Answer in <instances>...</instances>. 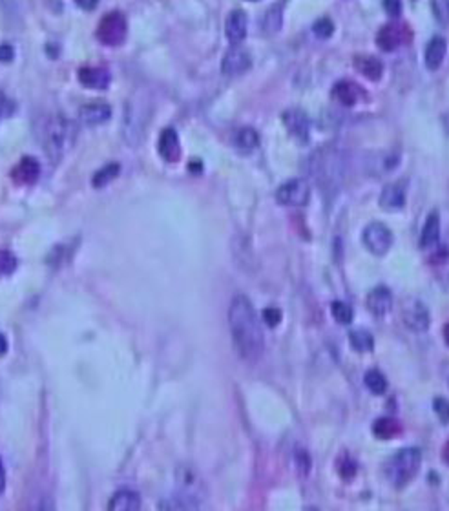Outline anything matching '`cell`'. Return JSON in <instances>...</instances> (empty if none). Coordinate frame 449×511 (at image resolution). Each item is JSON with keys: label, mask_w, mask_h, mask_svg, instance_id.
I'll return each instance as SVG.
<instances>
[{"label": "cell", "mask_w": 449, "mask_h": 511, "mask_svg": "<svg viewBox=\"0 0 449 511\" xmlns=\"http://www.w3.org/2000/svg\"><path fill=\"white\" fill-rule=\"evenodd\" d=\"M354 68L369 81H380L382 73H384V64L372 55H358L354 59Z\"/></svg>", "instance_id": "44dd1931"}, {"label": "cell", "mask_w": 449, "mask_h": 511, "mask_svg": "<svg viewBox=\"0 0 449 511\" xmlns=\"http://www.w3.org/2000/svg\"><path fill=\"white\" fill-rule=\"evenodd\" d=\"M431 9L441 24H449V0H431Z\"/></svg>", "instance_id": "836d02e7"}, {"label": "cell", "mask_w": 449, "mask_h": 511, "mask_svg": "<svg viewBox=\"0 0 449 511\" xmlns=\"http://www.w3.org/2000/svg\"><path fill=\"white\" fill-rule=\"evenodd\" d=\"M283 124L289 131H291V136H294L298 141H307L308 139V134H311V124H308V117L305 115L301 110L298 108H291L287 110L283 113Z\"/></svg>", "instance_id": "4fadbf2b"}, {"label": "cell", "mask_w": 449, "mask_h": 511, "mask_svg": "<svg viewBox=\"0 0 449 511\" xmlns=\"http://www.w3.org/2000/svg\"><path fill=\"white\" fill-rule=\"evenodd\" d=\"M283 6L285 2H278V4L271 6L267 9V13L263 15V20H261V30H263L265 35H274L282 30L283 26Z\"/></svg>", "instance_id": "d4e9b609"}, {"label": "cell", "mask_w": 449, "mask_h": 511, "mask_svg": "<svg viewBox=\"0 0 449 511\" xmlns=\"http://www.w3.org/2000/svg\"><path fill=\"white\" fill-rule=\"evenodd\" d=\"M308 174L323 192L334 194L345 177V159L340 150L327 146L308 159Z\"/></svg>", "instance_id": "7a4b0ae2"}, {"label": "cell", "mask_w": 449, "mask_h": 511, "mask_svg": "<svg viewBox=\"0 0 449 511\" xmlns=\"http://www.w3.org/2000/svg\"><path fill=\"white\" fill-rule=\"evenodd\" d=\"M17 269V258L9 250H0V278L13 274Z\"/></svg>", "instance_id": "1f68e13d"}, {"label": "cell", "mask_w": 449, "mask_h": 511, "mask_svg": "<svg viewBox=\"0 0 449 511\" xmlns=\"http://www.w3.org/2000/svg\"><path fill=\"white\" fill-rule=\"evenodd\" d=\"M11 112H13V104H11V101H9L2 91H0V119L8 117Z\"/></svg>", "instance_id": "60d3db41"}, {"label": "cell", "mask_w": 449, "mask_h": 511, "mask_svg": "<svg viewBox=\"0 0 449 511\" xmlns=\"http://www.w3.org/2000/svg\"><path fill=\"white\" fill-rule=\"evenodd\" d=\"M362 241L369 252L375 256H384L393 245V234L384 223H371L365 226Z\"/></svg>", "instance_id": "ba28073f"}, {"label": "cell", "mask_w": 449, "mask_h": 511, "mask_svg": "<svg viewBox=\"0 0 449 511\" xmlns=\"http://www.w3.org/2000/svg\"><path fill=\"white\" fill-rule=\"evenodd\" d=\"M405 205V190L404 186L398 185V183H393V185H387L380 194V207L387 212H396V210H402Z\"/></svg>", "instance_id": "ffe728a7"}, {"label": "cell", "mask_w": 449, "mask_h": 511, "mask_svg": "<svg viewBox=\"0 0 449 511\" xmlns=\"http://www.w3.org/2000/svg\"><path fill=\"white\" fill-rule=\"evenodd\" d=\"M444 339H445V344L449 345V323H445V327H444Z\"/></svg>", "instance_id": "f6af8a7d"}, {"label": "cell", "mask_w": 449, "mask_h": 511, "mask_svg": "<svg viewBox=\"0 0 449 511\" xmlns=\"http://www.w3.org/2000/svg\"><path fill=\"white\" fill-rule=\"evenodd\" d=\"M141 507V497L132 489H121L112 497L108 510L114 511H136Z\"/></svg>", "instance_id": "603a6c76"}, {"label": "cell", "mask_w": 449, "mask_h": 511, "mask_svg": "<svg viewBox=\"0 0 449 511\" xmlns=\"http://www.w3.org/2000/svg\"><path fill=\"white\" fill-rule=\"evenodd\" d=\"M247 26H249V20H247L245 11L234 9V11L228 15L227 24H225V33H227L228 41H230L232 44H240V42L245 41Z\"/></svg>", "instance_id": "e0dca14e"}, {"label": "cell", "mask_w": 449, "mask_h": 511, "mask_svg": "<svg viewBox=\"0 0 449 511\" xmlns=\"http://www.w3.org/2000/svg\"><path fill=\"white\" fill-rule=\"evenodd\" d=\"M420 464H422V453H420V449H400L395 457H391V460L387 462V479H389V482L395 488H405L417 477L418 470H420Z\"/></svg>", "instance_id": "277c9868"}, {"label": "cell", "mask_w": 449, "mask_h": 511, "mask_svg": "<svg viewBox=\"0 0 449 511\" xmlns=\"http://www.w3.org/2000/svg\"><path fill=\"white\" fill-rule=\"evenodd\" d=\"M112 117V106L103 101L99 103H90L84 104L81 110H79V121L86 127H99V124H105L108 119Z\"/></svg>", "instance_id": "7c38bea8"}, {"label": "cell", "mask_w": 449, "mask_h": 511, "mask_svg": "<svg viewBox=\"0 0 449 511\" xmlns=\"http://www.w3.org/2000/svg\"><path fill=\"white\" fill-rule=\"evenodd\" d=\"M148 106L146 101H130L128 108L124 110L123 119V136L130 145L136 146L145 136L146 121H148Z\"/></svg>", "instance_id": "5b68a950"}, {"label": "cell", "mask_w": 449, "mask_h": 511, "mask_svg": "<svg viewBox=\"0 0 449 511\" xmlns=\"http://www.w3.org/2000/svg\"><path fill=\"white\" fill-rule=\"evenodd\" d=\"M296 467L301 475H308V471H311V458L305 451H296Z\"/></svg>", "instance_id": "8d00e7d4"}, {"label": "cell", "mask_w": 449, "mask_h": 511, "mask_svg": "<svg viewBox=\"0 0 449 511\" xmlns=\"http://www.w3.org/2000/svg\"><path fill=\"white\" fill-rule=\"evenodd\" d=\"M445 53H448V42H445L444 37H435L429 41V44L426 46V53H424V63H426L427 70H438L442 66L445 59Z\"/></svg>", "instance_id": "d6986e66"}, {"label": "cell", "mask_w": 449, "mask_h": 511, "mask_svg": "<svg viewBox=\"0 0 449 511\" xmlns=\"http://www.w3.org/2000/svg\"><path fill=\"white\" fill-rule=\"evenodd\" d=\"M250 2H258V0H250Z\"/></svg>", "instance_id": "7dc6e473"}, {"label": "cell", "mask_w": 449, "mask_h": 511, "mask_svg": "<svg viewBox=\"0 0 449 511\" xmlns=\"http://www.w3.org/2000/svg\"><path fill=\"white\" fill-rule=\"evenodd\" d=\"M250 66H252V59H250V53L247 50H243L241 46L234 44L230 50L225 53L221 60V70L225 75H241V73L249 72Z\"/></svg>", "instance_id": "9c48e42d"}, {"label": "cell", "mask_w": 449, "mask_h": 511, "mask_svg": "<svg viewBox=\"0 0 449 511\" xmlns=\"http://www.w3.org/2000/svg\"><path fill=\"white\" fill-rule=\"evenodd\" d=\"M435 413L436 416H438V420L442 422V424H448L449 422V402L445 399H436L435 400Z\"/></svg>", "instance_id": "d590c367"}, {"label": "cell", "mask_w": 449, "mask_h": 511, "mask_svg": "<svg viewBox=\"0 0 449 511\" xmlns=\"http://www.w3.org/2000/svg\"><path fill=\"white\" fill-rule=\"evenodd\" d=\"M4 486H6V473H4V467L0 464V493L4 491Z\"/></svg>", "instance_id": "ee69618b"}, {"label": "cell", "mask_w": 449, "mask_h": 511, "mask_svg": "<svg viewBox=\"0 0 449 511\" xmlns=\"http://www.w3.org/2000/svg\"><path fill=\"white\" fill-rule=\"evenodd\" d=\"M6 351H8V339L4 335H0V356L6 354Z\"/></svg>", "instance_id": "7bdbcfd3"}, {"label": "cell", "mask_w": 449, "mask_h": 511, "mask_svg": "<svg viewBox=\"0 0 449 511\" xmlns=\"http://www.w3.org/2000/svg\"><path fill=\"white\" fill-rule=\"evenodd\" d=\"M444 458H445V462H449V442L445 444V448H444Z\"/></svg>", "instance_id": "bcb514c9"}, {"label": "cell", "mask_w": 449, "mask_h": 511, "mask_svg": "<svg viewBox=\"0 0 449 511\" xmlns=\"http://www.w3.org/2000/svg\"><path fill=\"white\" fill-rule=\"evenodd\" d=\"M365 385H367V389L371 391L372 394H384L387 391V380L386 376L382 375L380 371L377 369H372V371L365 373Z\"/></svg>", "instance_id": "f546056e"}, {"label": "cell", "mask_w": 449, "mask_h": 511, "mask_svg": "<svg viewBox=\"0 0 449 511\" xmlns=\"http://www.w3.org/2000/svg\"><path fill=\"white\" fill-rule=\"evenodd\" d=\"M39 176H41V164L35 157H30V155L20 159L11 172L13 181L18 185H33L39 179Z\"/></svg>", "instance_id": "9a60e30c"}, {"label": "cell", "mask_w": 449, "mask_h": 511, "mask_svg": "<svg viewBox=\"0 0 449 511\" xmlns=\"http://www.w3.org/2000/svg\"><path fill=\"white\" fill-rule=\"evenodd\" d=\"M263 321L268 327H278L282 321V311L278 307H267L263 311Z\"/></svg>", "instance_id": "e575fe53"}, {"label": "cell", "mask_w": 449, "mask_h": 511, "mask_svg": "<svg viewBox=\"0 0 449 511\" xmlns=\"http://www.w3.org/2000/svg\"><path fill=\"white\" fill-rule=\"evenodd\" d=\"M77 77L82 86L90 88V90H105L112 81L108 70L99 68V66H84L79 70Z\"/></svg>", "instance_id": "5bb4252c"}, {"label": "cell", "mask_w": 449, "mask_h": 511, "mask_svg": "<svg viewBox=\"0 0 449 511\" xmlns=\"http://www.w3.org/2000/svg\"><path fill=\"white\" fill-rule=\"evenodd\" d=\"M393 307V295L387 287H377L372 289L367 296V309L372 316L382 318Z\"/></svg>", "instance_id": "2e32d148"}, {"label": "cell", "mask_w": 449, "mask_h": 511, "mask_svg": "<svg viewBox=\"0 0 449 511\" xmlns=\"http://www.w3.org/2000/svg\"><path fill=\"white\" fill-rule=\"evenodd\" d=\"M234 146L240 150L241 154H250V152H254V150L259 146L258 131L250 127L240 128V130L236 131V136H234Z\"/></svg>", "instance_id": "484cf974"}, {"label": "cell", "mask_w": 449, "mask_h": 511, "mask_svg": "<svg viewBox=\"0 0 449 511\" xmlns=\"http://www.w3.org/2000/svg\"><path fill=\"white\" fill-rule=\"evenodd\" d=\"M41 139L48 157L51 161H57V159L64 157V155L68 154L70 150L73 148V145H75L77 127L66 115L55 113V115L46 119L44 124H42Z\"/></svg>", "instance_id": "3957f363"}, {"label": "cell", "mask_w": 449, "mask_h": 511, "mask_svg": "<svg viewBox=\"0 0 449 511\" xmlns=\"http://www.w3.org/2000/svg\"><path fill=\"white\" fill-rule=\"evenodd\" d=\"M349 344L353 345L354 351H358V353H371L372 347H375V339H372L369 330L356 329L349 335Z\"/></svg>", "instance_id": "f1b7e54d"}, {"label": "cell", "mask_w": 449, "mask_h": 511, "mask_svg": "<svg viewBox=\"0 0 449 511\" xmlns=\"http://www.w3.org/2000/svg\"><path fill=\"white\" fill-rule=\"evenodd\" d=\"M400 424L395 420V418H389V416H384V418H378L375 424H372V434L380 440H391L395 439L396 434L400 433Z\"/></svg>", "instance_id": "4316f807"}, {"label": "cell", "mask_w": 449, "mask_h": 511, "mask_svg": "<svg viewBox=\"0 0 449 511\" xmlns=\"http://www.w3.org/2000/svg\"><path fill=\"white\" fill-rule=\"evenodd\" d=\"M119 172H121V167H119L117 163L106 164V167H103L100 170H97V172L93 174V177H91V185L96 186V188H105V186H108L110 183L114 181L115 177L119 176Z\"/></svg>", "instance_id": "83f0119b"}, {"label": "cell", "mask_w": 449, "mask_h": 511, "mask_svg": "<svg viewBox=\"0 0 449 511\" xmlns=\"http://www.w3.org/2000/svg\"><path fill=\"white\" fill-rule=\"evenodd\" d=\"M384 9L391 17H398L402 13V0H384Z\"/></svg>", "instance_id": "f35d334b"}, {"label": "cell", "mask_w": 449, "mask_h": 511, "mask_svg": "<svg viewBox=\"0 0 449 511\" xmlns=\"http://www.w3.org/2000/svg\"><path fill=\"white\" fill-rule=\"evenodd\" d=\"M311 200V188L305 179H291L276 190V201L283 207H304Z\"/></svg>", "instance_id": "52a82bcc"}, {"label": "cell", "mask_w": 449, "mask_h": 511, "mask_svg": "<svg viewBox=\"0 0 449 511\" xmlns=\"http://www.w3.org/2000/svg\"><path fill=\"white\" fill-rule=\"evenodd\" d=\"M128 33V22L121 11H110L105 17L100 18L99 26H97V39L100 44L105 46H119L123 44Z\"/></svg>", "instance_id": "8992f818"}, {"label": "cell", "mask_w": 449, "mask_h": 511, "mask_svg": "<svg viewBox=\"0 0 449 511\" xmlns=\"http://www.w3.org/2000/svg\"><path fill=\"white\" fill-rule=\"evenodd\" d=\"M404 321L405 325L415 332H426L431 323V316L426 305L418 299H409L404 307Z\"/></svg>", "instance_id": "30bf717a"}, {"label": "cell", "mask_w": 449, "mask_h": 511, "mask_svg": "<svg viewBox=\"0 0 449 511\" xmlns=\"http://www.w3.org/2000/svg\"><path fill=\"white\" fill-rule=\"evenodd\" d=\"M313 32L318 39H329V37L334 33V24H332L331 18H327V17L318 18L313 26Z\"/></svg>", "instance_id": "d6a6232c"}, {"label": "cell", "mask_w": 449, "mask_h": 511, "mask_svg": "<svg viewBox=\"0 0 449 511\" xmlns=\"http://www.w3.org/2000/svg\"><path fill=\"white\" fill-rule=\"evenodd\" d=\"M331 314L340 325H349L354 316L353 309H351L347 304H344V302H332Z\"/></svg>", "instance_id": "4dcf8cb0"}, {"label": "cell", "mask_w": 449, "mask_h": 511, "mask_svg": "<svg viewBox=\"0 0 449 511\" xmlns=\"http://www.w3.org/2000/svg\"><path fill=\"white\" fill-rule=\"evenodd\" d=\"M15 59V48L11 44H0V63H11Z\"/></svg>", "instance_id": "ab89813d"}, {"label": "cell", "mask_w": 449, "mask_h": 511, "mask_svg": "<svg viewBox=\"0 0 449 511\" xmlns=\"http://www.w3.org/2000/svg\"><path fill=\"white\" fill-rule=\"evenodd\" d=\"M75 4L84 11H93L99 6V0H75Z\"/></svg>", "instance_id": "b9f144b4"}, {"label": "cell", "mask_w": 449, "mask_h": 511, "mask_svg": "<svg viewBox=\"0 0 449 511\" xmlns=\"http://www.w3.org/2000/svg\"><path fill=\"white\" fill-rule=\"evenodd\" d=\"M228 325L240 356L247 362H256L263 354L265 336L254 307L243 295H237L230 302Z\"/></svg>", "instance_id": "6da1fadb"}, {"label": "cell", "mask_w": 449, "mask_h": 511, "mask_svg": "<svg viewBox=\"0 0 449 511\" xmlns=\"http://www.w3.org/2000/svg\"><path fill=\"white\" fill-rule=\"evenodd\" d=\"M405 41L404 27L396 24H386L377 35V44L384 51H395Z\"/></svg>", "instance_id": "ac0fdd59"}, {"label": "cell", "mask_w": 449, "mask_h": 511, "mask_svg": "<svg viewBox=\"0 0 449 511\" xmlns=\"http://www.w3.org/2000/svg\"><path fill=\"white\" fill-rule=\"evenodd\" d=\"M338 471H340V475L344 477V479H353L354 473H356V464H354L351 458H345V460H341Z\"/></svg>", "instance_id": "74e56055"}, {"label": "cell", "mask_w": 449, "mask_h": 511, "mask_svg": "<svg viewBox=\"0 0 449 511\" xmlns=\"http://www.w3.org/2000/svg\"><path fill=\"white\" fill-rule=\"evenodd\" d=\"M332 97L340 104H344V106H354L356 101L362 97V90L354 82L340 81L336 82L334 88H332Z\"/></svg>", "instance_id": "cb8c5ba5"}, {"label": "cell", "mask_w": 449, "mask_h": 511, "mask_svg": "<svg viewBox=\"0 0 449 511\" xmlns=\"http://www.w3.org/2000/svg\"><path fill=\"white\" fill-rule=\"evenodd\" d=\"M441 240V216L438 212H431L424 223L422 235H420V247L431 249Z\"/></svg>", "instance_id": "7402d4cb"}, {"label": "cell", "mask_w": 449, "mask_h": 511, "mask_svg": "<svg viewBox=\"0 0 449 511\" xmlns=\"http://www.w3.org/2000/svg\"><path fill=\"white\" fill-rule=\"evenodd\" d=\"M157 152L167 163L179 161V157H181V145H179V136H177V131L174 128H164L161 131L157 141Z\"/></svg>", "instance_id": "8fae6325"}]
</instances>
